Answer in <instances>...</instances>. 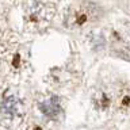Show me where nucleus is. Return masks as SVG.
I'll list each match as a JSON object with an SVG mask.
<instances>
[{"instance_id":"f257e3e1","label":"nucleus","mask_w":130,"mask_h":130,"mask_svg":"<svg viewBox=\"0 0 130 130\" xmlns=\"http://www.w3.org/2000/svg\"><path fill=\"white\" fill-rule=\"evenodd\" d=\"M39 110L47 118L54 119V118H57V117H58V114L61 112L60 99L57 96H50V98H47V99L42 100L39 103Z\"/></svg>"},{"instance_id":"f03ea898","label":"nucleus","mask_w":130,"mask_h":130,"mask_svg":"<svg viewBox=\"0 0 130 130\" xmlns=\"http://www.w3.org/2000/svg\"><path fill=\"white\" fill-rule=\"evenodd\" d=\"M20 102L19 99H16L15 96H7L6 99L3 100L2 106H0V110L4 115H8V117H14L19 112L20 110Z\"/></svg>"}]
</instances>
